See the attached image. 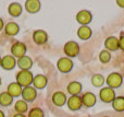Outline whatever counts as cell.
Wrapping results in <instances>:
<instances>
[{
  "label": "cell",
  "mask_w": 124,
  "mask_h": 117,
  "mask_svg": "<svg viewBox=\"0 0 124 117\" xmlns=\"http://www.w3.org/2000/svg\"><path fill=\"white\" fill-rule=\"evenodd\" d=\"M105 46L108 50H111V52H116L119 49V38L114 36H110L106 39L105 42Z\"/></svg>",
  "instance_id": "ffe728a7"
},
{
  "label": "cell",
  "mask_w": 124,
  "mask_h": 117,
  "mask_svg": "<svg viewBox=\"0 0 124 117\" xmlns=\"http://www.w3.org/2000/svg\"><path fill=\"white\" fill-rule=\"evenodd\" d=\"M21 95L23 101H25L26 103L33 102L37 96V91L34 87H26V88H23V91H22Z\"/></svg>",
  "instance_id": "ba28073f"
},
{
  "label": "cell",
  "mask_w": 124,
  "mask_h": 117,
  "mask_svg": "<svg viewBox=\"0 0 124 117\" xmlns=\"http://www.w3.org/2000/svg\"><path fill=\"white\" fill-rule=\"evenodd\" d=\"M4 33L9 36H15L20 31V26L15 22H9L4 25Z\"/></svg>",
  "instance_id": "ac0fdd59"
},
{
  "label": "cell",
  "mask_w": 124,
  "mask_h": 117,
  "mask_svg": "<svg viewBox=\"0 0 124 117\" xmlns=\"http://www.w3.org/2000/svg\"><path fill=\"white\" fill-rule=\"evenodd\" d=\"M112 107L116 112H123L124 111V96H118L112 102Z\"/></svg>",
  "instance_id": "d4e9b609"
},
{
  "label": "cell",
  "mask_w": 124,
  "mask_h": 117,
  "mask_svg": "<svg viewBox=\"0 0 124 117\" xmlns=\"http://www.w3.org/2000/svg\"><path fill=\"white\" fill-rule=\"evenodd\" d=\"M14 109H15V112H16V113H19V114H24V113H26V112H27L28 105H27V103H26L25 101L19 100V101H16V102H15V104H14Z\"/></svg>",
  "instance_id": "cb8c5ba5"
},
{
  "label": "cell",
  "mask_w": 124,
  "mask_h": 117,
  "mask_svg": "<svg viewBox=\"0 0 124 117\" xmlns=\"http://www.w3.org/2000/svg\"><path fill=\"white\" fill-rule=\"evenodd\" d=\"M92 19L93 15L88 10H81L76 14V21L82 26H87V24H89L92 22Z\"/></svg>",
  "instance_id": "52a82bcc"
},
{
  "label": "cell",
  "mask_w": 124,
  "mask_h": 117,
  "mask_svg": "<svg viewBox=\"0 0 124 117\" xmlns=\"http://www.w3.org/2000/svg\"><path fill=\"white\" fill-rule=\"evenodd\" d=\"M77 36L79 37L83 41H87L92 36V30L88 26H81V27L77 30Z\"/></svg>",
  "instance_id": "7402d4cb"
},
{
  "label": "cell",
  "mask_w": 124,
  "mask_h": 117,
  "mask_svg": "<svg viewBox=\"0 0 124 117\" xmlns=\"http://www.w3.org/2000/svg\"><path fill=\"white\" fill-rule=\"evenodd\" d=\"M3 26H4V24H3V20L0 18V31L1 30H3Z\"/></svg>",
  "instance_id": "4dcf8cb0"
},
{
  "label": "cell",
  "mask_w": 124,
  "mask_h": 117,
  "mask_svg": "<svg viewBox=\"0 0 124 117\" xmlns=\"http://www.w3.org/2000/svg\"><path fill=\"white\" fill-rule=\"evenodd\" d=\"M33 41L37 45H44L48 41V34L44 30H36L33 33Z\"/></svg>",
  "instance_id": "9c48e42d"
},
{
  "label": "cell",
  "mask_w": 124,
  "mask_h": 117,
  "mask_svg": "<svg viewBox=\"0 0 124 117\" xmlns=\"http://www.w3.org/2000/svg\"><path fill=\"white\" fill-rule=\"evenodd\" d=\"M0 84H1V78H0Z\"/></svg>",
  "instance_id": "e575fe53"
},
{
  "label": "cell",
  "mask_w": 124,
  "mask_h": 117,
  "mask_svg": "<svg viewBox=\"0 0 124 117\" xmlns=\"http://www.w3.org/2000/svg\"><path fill=\"white\" fill-rule=\"evenodd\" d=\"M0 117H4V113L1 111V109H0Z\"/></svg>",
  "instance_id": "d6a6232c"
},
{
  "label": "cell",
  "mask_w": 124,
  "mask_h": 117,
  "mask_svg": "<svg viewBox=\"0 0 124 117\" xmlns=\"http://www.w3.org/2000/svg\"><path fill=\"white\" fill-rule=\"evenodd\" d=\"M82 103L85 107H93L96 104V95L92 92H86L82 95Z\"/></svg>",
  "instance_id": "5bb4252c"
},
{
  "label": "cell",
  "mask_w": 124,
  "mask_h": 117,
  "mask_svg": "<svg viewBox=\"0 0 124 117\" xmlns=\"http://www.w3.org/2000/svg\"><path fill=\"white\" fill-rule=\"evenodd\" d=\"M13 102V98L8 93V92H2L0 93V105L3 107L6 106H10Z\"/></svg>",
  "instance_id": "603a6c76"
},
{
  "label": "cell",
  "mask_w": 124,
  "mask_h": 117,
  "mask_svg": "<svg viewBox=\"0 0 124 117\" xmlns=\"http://www.w3.org/2000/svg\"><path fill=\"white\" fill-rule=\"evenodd\" d=\"M16 83H19L22 88H26V87H31V84L33 83V79L34 76L30 70H20L16 73Z\"/></svg>",
  "instance_id": "6da1fadb"
},
{
  "label": "cell",
  "mask_w": 124,
  "mask_h": 117,
  "mask_svg": "<svg viewBox=\"0 0 124 117\" xmlns=\"http://www.w3.org/2000/svg\"><path fill=\"white\" fill-rule=\"evenodd\" d=\"M13 117H25V116H24V114H19V113H16Z\"/></svg>",
  "instance_id": "1f68e13d"
},
{
  "label": "cell",
  "mask_w": 124,
  "mask_h": 117,
  "mask_svg": "<svg viewBox=\"0 0 124 117\" xmlns=\"http://www.w3.org/2000/svg\"><path fill=\"white\" fill-rule=\"evenodd\" d=\"M16 66V59L12 56V55H7L3 56L1 59V67L4 70H12Z\"/></svg>",
  "instance_id": "30bf717a"
},
{
  "label": "cell",
  "mask_w": 124,
  "mask_h": 117,
  "mask_svg": "<svg viewBox=\"0 0 124 117\" xmlns=\"http://www.w3.org/2000/svg\"><path fill=\"white\" fill-rule=\"evenodd\" d=\"M99 60L102 63H107L111 60V54H110L109 50H102L99 54Z\"/></svg>",
  "instance_id": "83f0119b"
},
{
  "label": "cell",
  "mask_w": 124,
  "mask_h": 117,
  "mask_svg": "<svg viewBox=\"0 0 124 117\" xmlns=\"http://www.w3.org/2000/svg\"><path fill=\"white\" fill-rule=\"evenodd\" d=\"M28 117H45L44 111L39 107H33L28 112Z\"/></svg>",
  "instance_id": "4316f807"
},
{
  "label": "cell",
  "mask_w": 124,
  "mask_h": 117,
  "mask_svg": "<svg viewBox=\"0 0 124 117\" xmlns=\"http://www.w3.org/2000/svg\"><path fill=\"white\" fill-rule=\"evenodd\" d=\"M51 100H52V103H54L56 106H59V107L63 106V105L68 102V99H66L65 93H63V92H61V91L54 92V93L52 94Z\"/></svg>",
  "instance_id": "7c38bea8"
},
{
  "label": "cell",
  "mask_w": 124,
  "mask_h": 117,
  "mask_svg": "<svg viewBox=\"0 0 124 117\" xmlns=\"http://www.w3.org/2000/svg\"><path fill=\"white\" fill-rule=\"evenodd\" d=\"M116 3H118L119 7H121V8H124V0H118V1H116Z\"/></svg>",
  "instance_id": "f546056e"
},
{
  "label": "cell",
  "mask_w": 124,
  "mask_h": 117,
  "mask_svg": "<svg viewBox=\"0 0 124 117\" xmlns=\"http://www.w3.org/2000/svg\"><path fill=\"white\" fill-rule=\"evenodd\" d=\"M82 89H83L82 84L79 82H77V81H72V82H70L68 85V92L71 94V96L78 95L82 92Z\"/></svg>",
  "instance_id": "44dd1931"
},
{
  "label": "cell",
  "mask_w": 124,
  "mask_h": 117,
  "mask_svg": "<svg viewBox=\"0 0 124 117\" xmlns=\"http://www.w3.org/2000/svg\"><path fill=\"white\" fill-rule=\"evenodd\" d=\"M57 68L62 73H68L73 69V61L68 57H62L57 63Z\"/></svg>",
  "instance_id": "5b68a950"
},
{
  "label": "cell",
  "mask_w": 124,
  "mask_h": 117,
  "mask_svg": "<svg viewBox=\"0 0 124 117\" xmlns=\"http://www.w3.org/2000/svg\"><path fill=\"white\" fill-rule=\"evenodd\" d=\"M119 48L124 50V36H121L119 38Z\"/></svg>",
  "instance_id": "f1b7e54d"
},
{
  "label": "cell",
  "mask_w": 124,
  "mask_h": 117,
  "mask_svg": "<svg viewBox=\"0 0 124 117\" xmlns=\"http://www.w3.org/2000/svg\"><path fill=\"white\" fill-rule=\"evenodd\" d=\"M25 9L28 13H36L40 10V1L38 0H27L25 2Z\"/></svg>",
  "instance_id": "e0dca14e"
},
{
  "label": "cell",
  "mask_w": 124,
  "mask_h": 117,
  "mask_svg": "<svg viewBox=\"0 0 124 117\" xmlns=\"http://www.w3.org/2000/svg\"><path fill=\"white\" fill-rule=\"evenodd\" d=\"M99 96H100V100L105 103H111L113 102V100L116 99V92H114L113 89L107 87V88H102L100 90V93H99Z\"/></svg>",
  "instance_id": "8992f818"
},
{
  "label": "cell",
  "mask_w": 124,
  "mask_h": 117,
  "mask_svg": "<svg viewBox=\"0 0 124 117\" xmlns=\"http://www.w3.org/2000/svg\"><path fill=\"white\" fill-rule=\"evenodd\" d=\"M123 82L122 76L118 72H113V73L109 74L106 79V83L108 84V87L111 88V89H116V88H120L121 84Z\"/></svg>",
  "instance_id": "3957f363"
},
{
  "label": "cell",
  "mask_w": 124,
  "mask_h": 117,
  "mask_svg": "<svg viewBox=\"0 0 124 117\" xmlns=\"http://www.w3.org/2000/svg\"><path fill=\"white\" fill-rule=\"evenodd\" d=\"M26 50H27L26 45L22 42H15L11 46V53H12V56L14 58H21V57L25 56Z\"/></svg>",
  "instance_id": "277c9868"
},
{
  "label": "cell",
  "mask_w": 124,
  "mask_h": 117,
  "mask_svg": "<svg viewBox=\"0 0 124 117\" xmlns=\"http://www.w3.org/2000/svg\"><path fill=\"white\" fill-rule=\"evenodd\" d=\"M16 65L21 70H30L33 67V60L30 56H23L16 60Z\"/></svg>",
  "instance_id": "4fadbf2b"
},
{
  "label": "cell",
  "mask_w": 124,
  "mask_h": 117,
  "mask_svg": "<svg viewBox=\"0 0 124 117\" xmlns=\"http://www.w3.org/2000/svg\"><path fill=\"white\" fill-rule=\"evenodd\" d=\"M82 99L78 95H72L68 99V107L71 111H78L82 107Z\"/></svg>",
  "instance_id": "8fae6325"
},
{
  "label": "cell",
  "mask_w": 124,
  "mask_h": 117,
  "mask_svg": "<svg viewBox=\"0 0 124 117\" xmlns=\"http://www.w3.org/2000/svg\"><path fill=\"white\" fill-rule=\"evenodd\" d=\"M1 59H2V58L0 57V67H1Z\"/></svg>",
  "instance_id": "836d02e7"
},
{
  "label": "cell",
  "mask_w": 124,
  "mask_h": 117,
  "mask_svg": "<svg viewBox=\"0 0 124 117\" xmlns=\"http://www.w3.org/2000/svg\"><path fill=\"white\" fill-rule=\"evenodd\" d=\"M64 54L68 56V58H72V57H76L79 53V46L76 42L70 41L68 43H65L63 47Z\"/></svg>",
  "instance_id": "7a4b0ae2"
},
{
  "label": "cell",
  "mask_w": 124,
  "mask_h": 117,
  "mask_svg": "<svg viewBox=\"0 0 124 117\" xmlns=\"http://www.w3.org/2000/svg\"><path fill=\"white\" fill-rule=\"evenodd\" d=\"M47 83H48V79L44 74H37L33 79V85H34L35 89H38V90L44 89L47 85Z\"/></svg>",
  "instance_id": "9a60e30c"
},
{
  "label": "cell",
  "mask_w": 124,
  "mask_h": 117,
  "mask_svg": "<svg viewBox=\"0 0 124 117\" xmlns=\"http://www.w3.org/2000/svg\"><path fill=\"white\" fill-rule=\"evenodd\" d=\"M22 91H23V88L16 82H12L8 85L7 88V92L10 94L12 98H17L22 94Z\"/></svg>",
  "instance_id": "2e32d148"
},
{
  "label": "cell",
  "mask_w": 124,
  "mask_h": 117,
  "mask_svg": "<svg viewBox=\"0 0 124 117\" xmlns=\"http://www.w3.org/2000/svg\"><path fill=\"white\" fill-rule=\"evenodd\" d=\"M103 83H105V78H103L102 74H94V76L92 77V84L94 85V87L96 88H100L103 85Z\"/></svg>",
  "instance_id": "484cf974"
},
{
  "label": "cell",
  "mask_w": 124,
  "mask_h": 117,
  "mask_svg": "<svg viewBox=\"0 0 124 117\" xmlns=\"http://www.w3.org/2000/svg\"><path fill=\"white\" fill-rule=\"evenodd\" d=\"M8 12L11 17L17 18L22 14V6L19 2H12L8 7Z\"/></svg>",
  "instance_id": "d6986e66"
}]
</instances>
